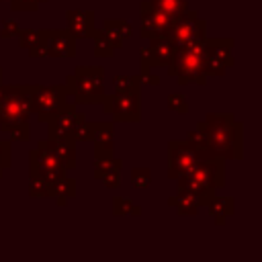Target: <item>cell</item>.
<instances>
[{
    "mask_svg": "<svg viewBox=\"0 0 262 262\" xmlns=\"http://www.w3.org/2000/svg\"><path fill=\"white\" fill-rule=\"evenodd\" d=\"M29 196L31 199H49L51 196V182L43 176H29Z\"/></svg>",
    "mask_w": 262,
    "mask_h": 262,
    "instance_id": "cell-25",
    "label": "cell"
},
{
    "mask_svg": "<svg viewBox=\"0 0 262 262\" xmlns=\"http://www.w3.org/2000/svg\"><path fill=\"white\" fill-rule=\"evenodd\" d=\"M0 82H2V68H0Z\"/></svg>",
    "mask_w": 262,
    "mask_h": 262,
    "instance_id": "cell-37",
    "label": "cell"
},
{
    "mask_svg": "<svg viewBox=\"0 0 262 262\" xmlns=\"http://www.w3.org/2000/svg\"><path fill=\"white\" fill-rule=\"evenodd\" d=\"M113 215H117V217H123V215L139 217V215H141V207H139L137 203H133L131 199L115 196V199H113Z\"/></svg>",
    "mask_w": 262,
    "mask_h": 262,
    "instance_id": "cell-26",
    "label": "cell"
},
{
    "mask_svg": "<svg viewBox=\"0 0 262 262\" xmlns=\"http://www.w3.org/2000/svg\"><path fill=\"white\" fill-rule=\"evenodd\" d=\"M233 66V39L227 37H205L203 43V70L207 78L225 76Z\"/></svg>",
    "mask_w": 262,
    "mask_h": 262,
    "instance_id": "cell-6",
    "label": "cell"
},
{
    "mask_svg": "<svg viewBox=\"0 0 262 262\" xmlns=\"http://www.w3.org/2000/svg\"><path fill=\"white\" fill-rule=\"evenodd\" d=\"M66 92L76 104H98L104 98V68L102 66H78L66 76Z\"/></svg>",
    "mask_w": 262,
    "mask_h": 262,
    "instance_id": "cell-3",
    "label": "cell"
},
{
    "mask_svg": "<svg viewBox=\"0 0 262 262\" xmlns=\"http://www.w3.org/2000/svg\"><path fill=\"white\" fill-rule=\"evenodd\" d=\"M68 31L74 35V39H92L94 35V10H80L72 8L66 12Z\"/></svg>",
    "mask_w": 262,
    "mask_h": 262,
    "instance_id": "cell-15",
    "label": "cell"
},
{
    "mask_svg": "<svg viewBox=\"0 0 262 262\" xmlns=\"http://www.w3.org/2000/svg\"><path fill=\"white\" fill-rule=\"evenodd\" d=\"M0 2H2V0H0Z\"/></svg>",
    "mask_w": 262,
    "mask_h": 262,
    "instance_id": "cell-39",
    "label": "cell"
},
{
    "mask_svg": "<svg viewBox=\"0 0 262 262\" xmlns=\"http://www.w3.org/2000/svg\"><path fill=\"white\" fill-rule=\"evenodd\" d=\"M86 121V115L78 108V104L72 100H66L57 113L45 123L47 125V139H59V137H72L74 135V129ZM74 139V137H72Z\"/></svg>",
    "mask_w": 262,
    "mask_h": 262,
    "instance_id": "cell-10",
    "label": "cell"
},
{
    "mask_svg": "<svg viewBox=\"0 0 262 262\" xmlns=\"http://www.w3.org/2000/svg\"><path fill=\"white\" fill-rule=\"evenodd\" d=\"M94 123H96V121H88V119L82 121V123L74 129V135H72L74 141H76V143H80V141H90L92 135H94Z\"/></svg>",
    "mask_w": 262,
    "mask_h": 262,
    "instance_id": "cell-32",
    "label": "cell"
},
{
    "mask_svg": "<svg viewBox=\"0 0 262 262\" xmlns=\"http://www.w3.org/2000/svg\"><path fill=\"white\" fill-rule=\"evenodd\" d=\"M102 111L113 117L115 123H139L141 121V92H113L104 94Z\"/></svg>",
    "mask_w": 262,
    "mask_h": 262,
    "instance_id": "cell-9",
    "label": "cell"
},
{
    "mask_svg": "<svg viewBox=\"0 0 262 262\" xmlns=\"http://www.w3.org/2000/svg\"><path fill=\"white\" fill-rule=\"evenodd\" d=\"M147 2L170 16H178L188 10V0H147Z\"/></svg>",
    "mask_w": 262,
    "mask_h": 262,
    "instance_id": "cell-24",
    "label": "cell"
},
{
    "mask_svg": "<svg viewBox=\"0 0 262 262\" xmlns=\"http://www.w3.org/2000/svg\"><path fill=\"white\" fill-rule=\"evenodd\" d=\"M203 43L205 39L192 45H186V47H176L170 63L166 66L168 76L174 78L180 86H186V84L205 86L207 84V74L203 70Z\"/></svg>",
    "mask_w": 262,
    "mask_h": 262,
    "instance_id": "cell-4",
    "label": "cell"
},
{
    "mask_svg": "<svg viewBox=\"0 0 262 262\" xmlns=\"http://www.w3.org/2000/svg\"><path fill=\"white\" fill-rule=\"evenodd\" d=\"M176 47H186L207 37V20L199 16L196 10H186L174 16L168 33H166Z\"/></svg>",
    "mask_w": 262,
    "mask_h": 262,
    "instance_id": "cell-8",
    "label": "cell"
},
{
    "mask_svg": "<svg viewBox=\"0 0 262 262\" xmlns=\"http://www.w3.org/2000/svg\"><path fill=\"white\" fill-rule=\"evenodd\" d=\"M16 37H18L20 47H25V49H31V47H35L37 43L43 41V37H41V29H39V31H33V29H20V33H18Z\"/></svg>",
    "mask_w": 262,
    "mask_h": 262,
    "instance_id": "cell-30",
    "label": "cell"
},
{
    "mask_svg": "<svg viewBox=\"0 0 262 262\" xmlns=\"http://www.w3.org/2000/svg\"><path fill=\"white\" fill-rule=\"evenodd\" d=\"M12 143L8 139H0V176L4 174V170H8L12 166Z\"/></svg>",
    "mask_w": 262,
    "mask_h": 262,
    "instance_id": "cell-33",
    "label": "cell"
},
{
    "mask_svg": "<svg viewBox=\"0 0 262 262\" xmlns=\"http://www.w3.org/2000/svg\"><path fill=\"white\" fill-rule=\"evenodd\" d=\"M18 33H20V25H18V20H2V27H0V37H2V39L16 37Z\"/></svg>",
    "mask_w": 262,
    "mask_h": 262,
    "instance_id": "cell-35",
    "label": "cell"
},
{
    "mask_svg": "<svg viewBox=\"0 0 262 262\" xmlns=\"http://www.w3.org/2000/svg\"><path fill=\"white\" fill-rule=\"evenodd\" d=\"M92 145H94V158H108L113 156L115 147V127L111 121H96L94 123V135H92Z\"/></svg>",
    "mask_w": 262,
    "mask_h": 262,
    "instance_id": "cell-17",
    "label": "cell"
},
{
    "mask_svg": "<svg viewBox=\"0 0 262 262\" xmlns=\"http://www.w3.org/2000/svg\"><path fill=\"white\" fill-rule=\"evenodd\" d=\"M27 51H29V55H31V57H47V51H45L43 41H41V43H37L35 47H31V49H27Z\"/></svg>",
    "mask_w": 262,
    "mask_h": 262,
    "instance_id": "cell-36",
    "label": "cell"
},
{
    "mask_svg": "<svg viewBox=\"0 0 262 262\" xmlns=\"http://www.w3.org/2000/svg\"><path fill=\"white\" fill-rule=\"evenodd\" d=\"M199 156L186 143V139H170L168 141V176L172 180L184 176L194 164Z\"/></svg>",
    "mask_w": 262,
    "mask_h": 262,
    "instance_id": "cell-13",
    "label": "cell"
},
{
    "mask_svg": "<svg viewBox=\"0 0 262 262\" xmlns=\"http://www.w3.org/2000/svg\"><path fill=\"white\" fill-rule=\"evenodd\" d=\"M33 115L29 84H2L0 94V127H8L18 121H29Z\"/></svg>",
    "mask_w": 262,
    "mask_h": 262,
    "instance_id": "cell-5",
    "label": "cell"
},
{
    "mask_svg": "<svg viewBox=\"0 0 262 262\" xmlns=\"http://www.w3.org/2000/svg\"><path fill=\"white\" fill-rule=\"evenodd\" d=\"M29 94H31L33 115H37L39 123H47L57 113V108L68 100V92L63 84H51V86L29 84Z\"/></svg>",
    "mask_w": 262,
    "mask_h": 262,
    "instance_id": "cell-7",
    "label": "cell"
},
{
    "mask_svg": "<svg viewBox=\"0 0 262 262\" xmlns=\"http://www.w3.org/2000/svg\"><path fill=\"white\" fill-rule=\"evenodd\" d=\"M51 196L55 199L57 207H66V203L76 196V180L74 178H68V176H61L57 180L51 182Z\"/></svg>",
    "mask_w": 262,
    "mask_h": 262,
    "instance_id": "cell-22",
    "label": "cell"
},
{
    "mask_svg": "<svg viewBox=\"0 0 262 262\" xmlns=\"http://www.w3.org/2000/svg\"><path fill=\"white\" fill-rule=\"evenodd\" d=\"M168 205L174 207V209H176V215H180V217H192V215H196L199 209H201L199 201H196L192 194L182 192V190H178L176 196H170V199H168Z\"/></svg>",
    "mask_w": 262,
    "mask_h": 262,
    "instance_id": "cell-21",
    "label": "cell"
},
{
    "mask_svg": "<svg viewBox=\"0 0 262 262\" xmlns=\"http://www.w3.org/2000/svg\"><path fill=\"white\" fill-rule=\"evenodd\" d=\"M205 207H209V215L217 225H223L233 213H235V201L233 196H213Z\"/></svg>",
    "mask_w": 262,
    "mask_h": 262,
    "instance_id": "cell-20",
    "label": "cell"
},
{
    "mask_svg": "<svg viewBox=\"0 0 262 262\" xmlns=\"http://www.w3.org/2000/svg\"><path fill=\"white\" fill-rule=\"evenodd\" d=\"M131 184L139 190L151 186V170L149 168H133L131 170Z\"/></svg>",
    "mask_w": 262,
    "mask_h": 262,
    "instance_id": "cell-29",
    "label": "cell"
},
{
    "mask_svg": "<svg viewBox=\"0 0 262 262\" xmlns=\"http://www.w3.org/2000/svg\"><path fill=\"white\" fill-rule=\"evenodd\" d=\"M0 94H2V82H0Z\"/></svg>",
    "mask_w": 262,
    "mask_h": 262,
    "instance_id": "cell-38",
    "label": "cell"
},
{
    "mask_svg": "<svg viewBox=\"0 0 262 262\" xmlns=\"http://www.w3.org/2000/svg\"><path fill=\"white\" fill-rule=\"evenodd\" d=\"M172 20H174V16H170V14L162 12V10H158V8L151 6L147 0H143V2L139 4V23H141V27H139V37H141V39L147 41V39L166 35L168 29H170V25H172Z\"/></svg>",
    "mask_w": 262,
    "mask_h": 262,
    "instance_id": "cell-12",
    "label": "cell"
},
{
    "mask_svg": "<svg viewBox=\"0 0 262 262\" xmlns=\"http://www.w3.org/2000/svg\"><path fill=\"white\" fill-rule=\"evenodd\" d=\"M45 145L49 151L57 158V162L66 170L76 168V141L72 137H59V139H45Z\"/></svg>",
    "mask_w": 262,
    "mask_h": 262,
    "instance_id": "cell-18",
    "label": "cell"
},
{
    "mask_svg": "<svg viewBox=\"0 0 262 262\" xmlns=\"http://www.w3.org/2000/svg\"><path fill=\"white\" fill-rule=\"evenodd\" d=\"M209 141V158L223 162L242 160L244 156V125L235 121L233 113H207L199 123Z\"/></svg>",
    "mask_w": 262,
    "mask_h": 262,
    "instance_id": "cell-1",
    "label": "cell"
},
{
    "mask_svg": "<svg viewBox=\"0 0 262 262\" xmlns=\"http://www.w3.org/2000/svg\"><path fill=\"white\" fill-rule=\"evenodd\" d=\"M6 133H10V137L14 141H27L31 137V125L29 121H18V123H12L8 127H4Z\"/></svg>",
    "mask_w": 262,
    "mask_h": 262,
    "instance_id": "cell-28",
    "label": "cell"
},
{
    "mask_svg": "<svg viewBox=\"0 0 262 262\" xmlns=\"http://www.w3.org/2000/svg\"><path fill=\"white\" fill-rule=\"evenodd\" d=\"M29 176H43L49 182L66 176V168L49 151V147L45 145V139H41L37 147L29 151Z\"/></svg>",
    "mask_w": 262,
    "mask_h": 262,
    "instance_id": "cell-11",
    "label": "cell"
},
{
    "mask_svg": "<svg viewBox=\"0 0 262 262\" xmlns=\"http://www.w3.org/2000/svg\"><path fill=\"white\" fill-rule=\"evenodd\" d=\"M47 57H74L76 39L68 29H41Z\"/></svg>",
    "mask_w": 262,
    "mask_h": 262,
    "instance_id": "cell-14",
    "label": "cell"
},
{
    "mask_svg": "<svg viewBox=\"0 0 262 262\" xmlns=\"http://www.w3.org/2000/svg\"><path fill=\"white\" fill-rule=\"evenodd\" d=\"M166 104L172 113H180V115H186L188 113V102H186V96L182 92H172L168 94L166 98Z\"/></svg>",
    "mask_w": 262,
    "mask_h": 262,
    "instance_id": "cell-31",
    "label": "cell"
},
{
    "mask_svg": "<svg viewBox=\"0 0 262 262\" xmlns=\"http://www.w3.org/2000/svg\"><path fill=\"white\" fill-rule=\"evenodd\" d=\"M100 31L111 39L115 49H121L125 45V41L131 39V35H133V29L125 18H104Z\"/></svg>",
    "mask_w": 262,
    "mask_h": 262,
    "instance_id": "cell-19",
    "label": "cell"
},
{
    "mask_svg": "<svg viewBox=\"0 0 262 262\" xmlns=\"http://www.w3.org/2000/svg\"><path fill=\"white\" fill-rule=\"evenodd\" d=\"M121 168L123 160L108 156V158H94V178L100 180L106 188L121 186Z\"/></svg>",
    "mask_w": 262,
    "mask_h": 262,
    "instance_id": "cell-16",
    "label": "cell"
},
{
    "mask_svg": "<svg viewBox=\"0 0 262 262\" xmlns=\"http://www.w3.org/2000/svg\"><path fill=\"white\" fill-rule=\"evenodd\" d=\"M41 2H47V0H10V10H20V12H35L39 8Z\"/></svg>",
    "mask_w": 262,
    "mask_h": 262,
    "instance_id": "cell-34",
    "label": "cell"
},
{
    "mask_svg": "<svg viewBox=\"0 0 262 262\" xmlns=\"http://www.w3.org/2000/svg\"><path fill=\"white\" fill-rule=\"evenodd\" d=\"M176 186L182 192L192 194L201 207H205L219 188L225 186V162L219 158H203L180 178H176Z\"/></svg>",
    "mask_w": 262,
    "mask_h": 262,
    "instance_id": "cell-2",
    "label": "cell"
},
{
    "mask_svg": "<svg viewBox=\"0 0 262 262\" xmlns=\"http://www.w3.org/2000/svg\"><path fill=\"white\" fill-rule=\"evenodd\" d=\"M92 41H94V55L96 57H111L115 53V45L111 43V39L102 31H94Z\"/></svg>",
    "mask_w": 262,
    "mask_h": 262,
    "instance_id": "cell-27",
    "label": "cell"
},
{
    "mask_svg": "<svg viewBox=\"0 0 262 262\" xmlns=\"http://www.w3.org/2000/svg\"><path fill=\"white\" fill-rule=\"evenodd\" d=\"M141 78L139 76H127V74H119L113 76V86L117 92H141Z\"/></svg>",
    "mask_w": 262,
    "mask_h": 262,
    "instance_id": "cell-23",
    "label": "cell"
}]
</instances>
